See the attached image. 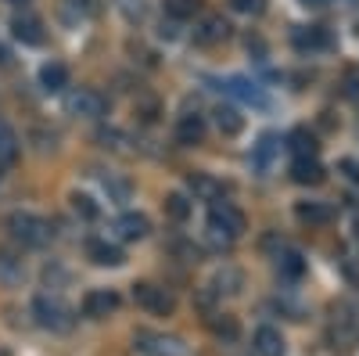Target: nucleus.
Wrapping results in <instances>:
<instances>
[{"label":"nucleus","instance_id":"f257e3e1","mask_svg":"<svg viewBox=\"0 0 359 356\" xmlns=\"http://www.w3.org/2000/svg\"><path fill=\"white\" fill-rule=\"evenodd\" d=\"M241 234H245V213L237 209V205L216 202L212 209H208V242H212V245L226 249V245H233Z\"/></svg>","mask_w":359,"mask_h":356},{"label":"nucleus","instance_id":"f03ea898","mask_svg":"<svg viewBox=\"0 0 359 356\" xmlns=\"http://www.w3.org/2000/svg\"><path fill=\"white\" fill-rule=\"evenodd\" d=\"M8 230H11V237L22 249H43L54 237L50 223L43 216H36V213H11L8 216Z\"/></svg>","mask_w":359,"mask_h":356},{"label":"nucleus","instance_id":"7ed1b4c3","mask_svg":"<svg viewBox=\"0 0 359 356\" xmlns=\"http://www.w3.org/2000/svg\"><path fill=\"white\" fill-rule=\"evenodd\" d=\"M33 317L47 331H72V324H76L72 306L65 299H57V295H36L33 299Z\"/></svg>","mask_w":359,"mask_h":356},{"label":"nucleus","instance_id":"20e7f679","mask_svg":"<svg viewBox=\"0 0 359 356\" xmlns=\"http://www.w3.org/2000/svg\"><path fill=\"white\" fill-rule=\"evenodd\" d=\"M133 303H137L144 313H151V317H169V313L176 310V299H172V295H169L165 288L151 284V281L133 284Z\"/></svg>","mask_w":359,"mask_h":356},{"label":"nucleus","instance_id":"39448f33","mask_svg":"<svg viewBox=\"0 0 359 356\" xmlns=\"http://www.w3.org/2000/svg\"><path fill=\"white\" fill-rule=\"evenodd\" d=\"M133 356H184V342L158 335V331H137L133 335Z\"/></svg>","mask_w":359,"mask_h":356},{"label":"nucleus","instance_id":"423d86ee","mask_svg":"<svg viewBox=\"0 0 359 356\" xmlns=\"http://www.w3.org/2000/svg\"><path fill=\"white\" fill-rule=\"evenodd\" d=\"M327 335H331L334 349H348V345H355V338H359L355 310H352V306H341V310H334V317H331V328H327Z\"/></svg>","mask_w":359,"mask_h":356},{"label":"nucleus","instance_id":"0eeeda50","mask_svg":"<svg viewBox=\"0 0 359 356\" xmlns=\"http://www.w3.org/2000/svg\"><path fill=\"white\" fill-rule=\"evenodd\" d=\"M115 310H118V291H111V288H94L83 295V317H90V320H104Z\"/></svg>","mask_w":359,"mask_h":356},{"label":"nucleus","instance_id":"6e6552de","mask_svg":"<svg viewBox=\"0 0 359 356\" xmlns=\"http://www.w3.org/2000/svg\"><path fill=\"white\" fill-rule=\"evenodd\" d=\"M69 108H72L79 119H101L104 108H108V101H104V94L90 91V86H79V91L69 98Z\"/></svg>","mask_w":359,"mask_h":356},{"label":"nucleus","instance_id":"1a4fd4ad","mask_svg":"<svg viewBox=\"0 0 359 356\" xmlns=\"http://www.w3.org/2000/svg\"><path fill=\"white\" fill-rule=\"evenodd\" d=\"M11 33L25 47H36V44H43V22L36 15H15L11 18Z\"/></svg>","mask_w":359,"mask_h":356},{"label":"nucleus","instance_id":"9d476101","mask_svg":"<svg viewBox=\"0 0 359 356\" xmlns=\"http://www.w3.org/2000/svg\"><path fill=\"white\" fill-rule=\"evenodd\" d=\"M226 37H230V25H226L219 15H208V18H201V25L194 29V44H201V47L223 44Z\"/></svg>","mask_w":359,"mask_h":356},{"label":"nucleus","instance_id":"9b49d317","mask_svg":"<svg viewBox=\"0 0 359 356\" xmlns=\"http://www.w3.org/2000/svg\"><path fill=\"white\" fill-rule=\"evenodd\" d=\"M25 281V259L11 249H0V284L4 288H15Z\"/></svg>","mask_w":359,"mask_h":356},{"label":"nucleus","instance_id":"f8f14e48","mask_svg":"<svg viewBox=\"0 0 359 356\" xmlns=\"http://www.w3.org/2000/svg\"><path fill=\"white\" fill-rule=\"evenodd\" d=\"M294 216H298V223H306V227H327L334 220V209L327 202H298Z\"/></svg>","mask_w":359,"mask_h":356},{"label":"nucleus","instance_id":"ddd939ff","mask_svg":"<svg viewBox=\"0 0 359 356\" xmlns=\"http://www.w3.org/2000/svg\"><path fill=\"white\" fill-rule=\"evenodd\" d=\"M252 349H255V356H284L287 342L277 328H259L255 338H252Z\"/></svg>","mask_w":359,"mask_h":356},{"label":"nucleus","instance_id":"4468645a","mask_svg":"<svg viewBox=\"0 0 359 356\" xmlns=\"http://www.w3.org/2000/svg\"><path fill=\"white\" fill-rule=\"evenodd\" d=\"M205 137V119L198 112H187V115H180V123H176V140L180 144H201Z\"/></svg>","mask_w":359,"mask_h":356},{"label":"nucleus","instance_id":"2eb2a0df","mask_svg":"<svg viewBox=\"0 0 359 356\" xmlns=\"http://www.w3.org/2000/svg\"><path fill=\"white\" fill-rule=\"evenodd\" d=\"M40 86H43L47 94L65 91V86H69V69H65L62 62H47V65L40 69Z\"/></svg>","mask_w":359,"mask_h":356},{"label":"nucleus","instance_id":"dca6fc26","mask_svg":"<svg viewBox=\"0 0 359 356\" xmlns=\"http://www.w3.org/2000/svg\"><path fill=\"white\" fill-rule=\"evenodd\" d=\"M115 230H118V237H126V242H140V237L151 230V223H147L144 213H126L123 220L115 223Z\"/></svg>","mask_w":359,"mask_h":356},{"label":"nucleus","instance_id":"f3484780","mask_svg":"<svg viewBox=\"0 0 359 356\" xmlns=\"http://www.w3.org/2000/svg\"><path fill=\"white\" fill-rule=\"evenodd\" d=\"M277 274L284 277V281H298L306 274V259H302V252H294V249H284L280 256H277Z\"/></svg>","mask_w":359,"mask_h":356},{"label":"nucleus","instance_id":"a211bd4d","mask_svg":"<svg viewBox=\"0 0 359 356\" xmlns=\"http://www.w3.org/2000/svg\"><path fill=\"white\" fill-rule=\"evenodd\" d=\"M86 256L94 259L97 266H118V263H123V249L108 245V242H90L86 245Z\"/></svg>","mask_w":359,"mask_h":356},{"label":"nucleus","instance_id":"6ab92c4d","mask_svg":"<svg viewBox=\"0 0 359 356\" xmlns=\"http://www.w3.org/2000/svg\"><path fill=\"white\" fill-rule=\"evenodd\" d=\"M291 176H294L298 184H323V166L316 159H294Z\"/></svg>","mask_w":359,"mask_h":356},{"label":"nucleus","instance_id":"aec40b11","mask_svg":"<svg viewBox=\"0 0 359 356\" xmlns=\"http://www.w3.org/2000/svg\"><path fill=\"white\" fill-rule=\"evenodd\" d=\"M291 152H294V159H316V137L309 130H294L291 133Z\"/></svg>","mask_w":359,"mask_h":356},{"label":"nucleus","instance_id":"412c9836","mask_svg":"<svg viewBox=\"0 0 359 356\" xmlns=\"http://www.w3.org/2000/svg\"><path fill=\"white\" fill-rule=\"evenodd\" d=\"M226 91L233 94V98H241V101H248V105H266V98H262V91L255 83H248V79H230V86Z\"/></svg>","mask_w":359,"mask_h":356},{"label":"nucleus","instance_id":"4be33fe9","mask_svg":"<svg viewBox=\"0 0 359 356\" xmlns=\"http://www.w3.org/2000/svg\"><path fill=\"white\" fill-rule=\"evenodd\" d=\"M323 44H327V33L320 25H309V29H298V33H294V47L298 51H316Z\"/></svg>","mask_w":359,"mask_h":356},{"label":"nucleus","instance_id":"5701e85b","mask_svg":"<svg viewBox=\"0 0 359 356\" xmlns=\"http://www.w3.org/2000/svg\"><path fill=\"white\" fill-rule=\"evenodd\" d=\"M216 126H219V133H226V137L241 133V115H237V108L219 105V108H216Z\"/></svg>","mask_w":359,"mask_h":356},{"label":"nucleus","instance_id":"b1692460","mask_svg":"<svg viewBox=\"0 0 359 356\" xmlns=\"http://www.w3.org/2000/svg\"><path fill=\"white\" fill-rule=\"evenodd\" d=\"M237 288H241V274L237 270H219L216 274V281H212V295H237Z\"/></svg>","mask_w":359,"mask_h":356},{"label":"nucleus","instance_id":"393cba45","mask_svg":"<svg viewBox=\"0 0 359 356\" xmlns=\"http://www.w3.org/2000/svg\"><path fill=\"white\" fill-rule=\"evenodd\" d=\"M165 216H169L172 223H184V220L191 216V202H187L184 195H169V198H165Z\"/></svg>","mask_w":359,"mask_h":356},{"label":"nucleus","instance_id":"a878e982","mask_svg":"<svg viewBox=\"0 0 359 356\" xmlns=\"http://www.w3.org/2000/svg\"><path fill=\"white\" fill-rule=\"evenodd\" d=\"M198 4H201V0H165V15L172 22H184V18H191L198 11Z\"/></svg>","mask_w":359,"mask_h":356},{"label":"nucleus","instance_id":"bb28decb","mask_svg":"<svg viewBox=\"0 0 359 356\" xmlns=\"http://www.w3.org/2000/svg\"><path fill=\"white\" fill-rule=\"evenodd\" d=\"M15 159H18V137L8 130L4 137H0V169L15 166Z\"/></svg>","mask_w":359,"mask_h":356},{"label":"nucleus","instance_id":"cd10ccee","mask_svg":"<svg viewBox=\"0 0 359 356\" xmlns=\"http://www.w3.org/2000/svg\"><path fill=\"white\" fill-rule=\"evenodd\" d=\"M212 335H216V338L233 342V338H237V320H233V317H226V313L212 317Z\"/></svg>","mask_w":359,"mask_h":356},{"label":"nucleus","instance_id":"c85d7f7f","mask_svg":"<svg viewBox=\"0 0 359 356\" xmlns=\"http://www.w3.org/2000/svg\"><path fill=\"white\" fill-rule=\"evenodd\" d=\"M273 152H277V137H262V140H259V147H255V166H259V169H266V166H269V159H273Z\"/></svg>","mask_w":359,"mask_h":356},{"label":"nucleus","instance_id":"c756f323","mask_svg":"<svg viewBox=\"0 0 359 356\" xmlns=\"http://www.w3.org/2000/svg\"><path fill=\"white\" fill-rule=\"evenodd\" d=\"M72 209L83 216V220H97V205L90 195H72Z\"/></svg>","mask_w":359,"mask_h":356},{"label":"nucleus","instance_id":"7c9ffc66","mask_svg":"<svg viewBox=\"0 0 359 356\" xmlns=\"http://www.w3.org/2000/svg\"><path fill=\"white\" fill-rule=\"evenodd\" d=\"M191 191L201 198H212V195H219V184H212L208 176H191Z\"/></svg>","mask_w":359,"mask_h":356},{"label":"nucleus","instance_id":"2f4dec72","mask_svg":"<svg viewBox=\"0 0 359 356\" xmlns=\"http://www.w3.org/2000/svg\"><path fill=\"white\" fill-rule=\"evenodd\" d=\"M230 8L241 11V15H259L262 11V0H230Z\"/></svg>","mask_w":359,"mask_h":356},{"label":"nucleus","instance_id":"473e14b6","mask_svg":"<svg viewBox=\"0 0 359 356\" xmlns=\"http://www.w3.org/2000/svg\"><path fill=\"white\" fill-rule=\"evenodd\" d=\"M302 4H306V8H327L331 0H302Z\"/></svg>","mask_w":359,"mask_h":356},{"label":"nucleus","instance_id":"72a5a7b5","mask_svg":"<svg viewBox=\"0 0 359 356\" xmlns=\"http://www.w3.org/2000/svg\"><path fill=\"white\" fill-rule=\"evenodd\" d=\"M341 169H345V173L352 176V180H355V176H359V173H355V162H341Z\"/></svg>","mask_w":359,"mask_h":356},{"label":"nucleus","instance_id":"f704fd0d","mask_svg":"<svg viewBox=\"0 0 359 356\" xmlns=\"http://www.w3.org/2000/svg\"><path fill=\"white\" fill-rule=\"evenodd\" d=\"M4 62H8V51H4V47H0V65H4Z\"/></svg>","mask_w":359,"mask_h":356},{"label":"nucleus","instance_id":"c9c22d12","mask_svg":"<svg viewBox=\"0 0 359 356\" xmlns=\"http://www.w3.org/2000/svg\"><path fill=\"white\" fill-rule=\"evenodd\" d=\"M4 133H8V126H4V123H0V137H4Z\"/></svg>","mask_w":359,"mask_h":356},{"label":"nucleus","instance_id":"e433bc0d","mask_svg":"<svg viewBox=\"0 0 359 356\" xmlns=\"http://www.w3.org/2000/svg\"><path fill=\"white\" fill-rule=\"evenodd\" d=\"M0 356H11V352H8V349H4V345H0Z\"/></svg>","mask_w":359,"mask_h":356},{"label":"nucleus","instance_id":"4c0bfd02","mask_svg":"<svg viewBox=\"0 0 359 356\" xmlns=\"http://www.w3.org/2000/svg\"><path fill=\"white\" fill-rule=\"evenodd\" d=\"M11 4H29V0H11Z\"/></svg>","mask_w":359,"mask_h":356}]
</instances>
